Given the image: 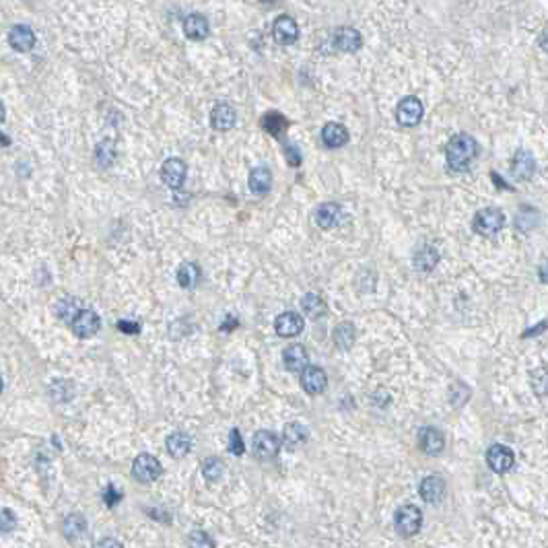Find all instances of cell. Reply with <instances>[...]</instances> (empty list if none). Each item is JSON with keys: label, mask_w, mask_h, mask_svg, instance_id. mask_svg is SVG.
<instances>
[{"label": "cell", "mask_w": 548, "mask_h": 548, "mask_svg": "<svg viewBox=\"0 0 548 548\" xmlns=\"http://www.w3.org/2000/svg\"><path fill=\"white\" fill-rule=\"evenodd\" d=\"M445 157H447V165L454 171H466L472 161L478 157V142L470 135H456L447 144Z\"/></svg>", "instance_id": "obj_1"}, {"label": "cell", "mask_w": 548, "mask_h": 548, "mask_svg": "<svg viewBox=\"0 0 548 548\" xmlns=\"http://www.w3.org/2000/svg\"><path fill=\"white\" fill-rule=\"evenodd\" d=\"M472 227L478 235L493 237L505 227V215L499 208H482L476 213Z\"/></svg>", "instance_id": "obj_2"}, {"label": "cell", "mask_w": 548, "mask_h": 548, "mask_svg": "<svg viewBox=\"0 0 548 548\" xmlns=\"http://www.w3.org/2000/svg\"><path fill=\"white\" fill-rule=\"evenodd\" d=\"M394 523H396V530L400 536L404 538H411L414 534H418L421 525H423V513L418 507L414 505H404L396 511V518H394Z\"/></svg>", "instance_id": "obj_3"}, {"label": "cell", "mask_w": 548, "mask_h": 548, "mask_svg": "<svg viewBox=\"0 0 548 548\" xmlns=\"http://www.w3.org/2000/svg\"><path fill=\"white\" fill-rule=\"evenodd\" d=\"M161 474H163L161 462L151 454H140L132 464V476L137 478L138 482H144V485L155 482Z\"/></svg>", "instance_id": "obj_4"}, {"label": "cell", "mask_w": 548, "mask_h": 548, "mask_svg": "<svg viewBox=\"0 0 548 548\" xmlns=\"http://www.w3.org/2000/svg\"><path fill=\"white\" fill-rule=\"evenodd\" d=\"M423 104L416 97H404L398 106H396V120L400 126L412 128L423 120Z\"/></svg>", "instance_id": "obj_5"}, {"label": "cell", "mask_w": 548, "mask_h": 548, "mask_svg": "<svg viewBox=\"0 0 548 548\" xmlns=\"http://www.w3.org/2000/svg\"><path fill=\"white\" fill-rule=\"evenodd\" d=\"M487 462H489V468L497 472V474H505V472H509L513 464H516V456H513V452L507 447V445H499V443H494L489 447V452H487Z\"/></svg>", "instance_id": "obj_6"}, {"label": "cell", "mask_w": 548, "mask_h": 548, "mask_svg": "<svg viewBox=\"0 0 548 548\" xmlns=\"http://www.w3.org/2000/svg\"><path fill=\"white\" fill-rule=\"evenodd\" d=\"M254 454L258 460H273L280 452V439L273 431H258L254 435Z\"/></svg>", "instance_id": "obj_7"}, {"label": "cell", "mask_w": 548, "mask_h": 548, "mask_svg": "<svg viewBox=\"0 0 548 548\" xmlns=\"http://www.w3.org/2000/svg\"><path fill=\"white\" fill-rule=\"evenodd\" d=\"M186 173H188L186 163H184L182 159H178V157L167 159V161L163 163V167H161V180H163L165 186L171 188V190H178V188L184 186V182H186Z\"/></svg>", "instance_id": "obj_8"}, {"label": "cell", "mask_w": 548, "mask_h": 548, "mask_svg": "<svg viewBox=\"0 0 548 548\" xmlns=\"http://www.w3.org/2000/svg\"><path fill=\"white\" fill-rule=\"evenodd\" d=\"M273 37L280 46H293L299 37V27H297L295 19L280 15L273 23Z\"/></svg>", "instance_id": "obj_9"}, {"label": "cell", "mask_w": 548, "mask_h": 548, "mask_svg": "<svg viewBox=\"0 0 548 548\" xmlns=\"http://www.w3.org/2000/svg\"><path fill=\"white\" fill-rule=\"evenodd\" d=\"M70 326H73V332L79 338H91L93 334H97L99 328H101V320H99V316L93 309H81L77 313V318L70 322Z\"/></svg>", "instance_id": "obj_10"}, {"label": "cell", "mask_w": 548, "mask_h": 548, "mask_svg": "<svg viewBox=\"0 0 548 548\" xmlns=\"http://www.w3.org/2000/svg\"><path fill=\"white\" fill-rule=\"evenodd\" d=\"M418 445L427 456H439L445 447V437L435 427H423L418 431Z\"/></svg>", "instance_id": "obj_11"}, {"label": "cell", "mask_w": 548, "mask_h": 548, "mask_svg": "<svg viewBox=\"0 0 548 548\" xmlns=\"http://www.w3.org/2000/svg\"><path fill=\"white\" fill-rule=\"evenodd\" d=\"M332 44L340 52H356L363 46V37L355 27H338L332 35Z\"/></svg>", "instance_id": "obj_12"}, {"label": "cell", "mask_w": 548, "mask_h": 548, "mask_svg": "<svg viewBox=\"0 0 548 548\" xmlns=\"http://www.w3.org/2000/svg\"><path fill=\"white\" fill-rule=\"evenodd\" d=\"M326 385H328V375H326L324 369H320V367H305L303 369L301 387L307 394H311V396L322 394L326 390Z\"/></svg>", "instance_id": "obj_13"}, {"label": "cell", "mask_w": 548, "mask_h": 548, "mask_svg": "<svg viewBox=\"0 0 548 548\" xmlns=\"http://www.w3.org/2000/svg\"><path fill=\"white\" fill-rule=\"evenodd\" d=\"M274 330H276V334L282 336V338H293V336L301 334L303 318L299 313H291V311L280 313V316L274 320Z\"/></svg>", "instance_id": "obj_14"}, {"label": "cell", "mask_w": 548, "mask_h": 548, "mask_svg": "<svg viewBox=\"0 0 548 548\" xmlns=\"http://www.w3.org/2000/svg\"><path fill=\"white\" fill-rule=\"evenodd\" d=\"M235 122H237V113H235V110H233L229 104L215 106V110L211 113V124H213L215 130L227 132V130H231V128L235 126Z\"/></svg>", "instance_id": "obj_15"}, {"label": "cell", "mask_w": 548, "mask_h": 548, "mask_svg": "<svg viewBox=\"0 0 548 548\" xmlns=\"http://www.w3.org/2000/svg\"><path fill=\"white\" fill-rule=\"evenodd\" d=\"M8 44L17 52H29L35 46V33L27 25H15L8 31Z\"/></svg>", "instance_id": "obj_16"}, {"label": "cell", "mask_w": 548, "mask_h": 548, "mask_svg": "<svg viewBox=\"0 0 548 548\" xmlns=\"http://www.w3.org/2000/svg\"><path fill=\"white\" fill-rule=\"evenodd\" d=\"M165 445H167V452H169L171 458L182 460V458H186L192 452V437L182 433V431H178V433H171L167 437Z\"/></svg>", "instance_id": "obj_17"}, {"label": "cell", "mask_w": 548, "mask_h": 548, "mask_svg": "<svg viewBox=\"0 0 548 548\" xmlns=\"http://www.w3.org/2000/svg\"><path fill=\"white\" fill-rule=\"evenodd\" d=\"M536 171V161H534V155L528 153L525 149H520L513 157V165H511V173L520 180H530Z\"/></svg>", "instance_id": "obj_18"}, {"label": "cell", "mask_w": 548, "mask_h": 548, "mask_svg": "<svg viewBox=\"0 0 548 548\" xmlns=\"http://www.w3.org/2000/svg\"><path fill=\"white\" fill-rule=\"evenodd\" d=\"M418 493L423 497V501L437 503L445 494V482H443L441 476H427V478H423V482L418 487Z\"/></svg>", "instance_id": "obj_19"}, {"label": "cell", "mask_w": 548, "mask_h": 548, "mask_svg": "<svg viewBox=\"0 0 548 548\" xmlns=\"http://www.w3.org/2000/svg\"><path fill=\"white\" fill-rule=\"evenodd\" d=\"M322 140L324 144L330 147V149H338V147H344L349 142V130L338 124V122H328L324 128H322Z\"/></svg>", "instance_id": "obj_20"}, {"label": "cell", "mask_w": 548, "mask_h": 548, "mask_svg": "<svg viewBox=\"0 0 548 548\" xmlns=\"http://www.w3.org/2000/svg\"><path fill=\"white\" fill-rule=\"evenodd\" d=\"M184 33H186V37H190V39H204L206 35H208V21H206V17L204 15H200V13H192V15H188L186 19H184Z\"/></svg>", "instance_id": "obj_21"}, {"label": "cell", "mask_w": 548, "mask_h": 548, "mask_svg": "<svg viewBox=\"0 0 548 548\" xmlns=\"http://www.w3.org/2000/svg\"><path fill=\"white\" fill-rule=\"evenodd\" d=\"M273 186V173L268 167L260 165L256 169H251L249 173V190L254 194H266Z\"/></svg>", "instance_id": "obj_22"}, {"label": "cell", "mask_w": 548, "mask_h": 548, "mask_svg": "<svg viewBox=\"0 0 548 548\" xmlns=\"http://www.w3.org/2000/svg\"><path fill=\"white\" fill-rule=\"evenodd\" d=\"M282 359H285V367L289 371H303L307 367V351L303 349L301 344H291L285 353H282Z\"/></svg>", "instance_id": "obj_23"}, {"label": "cell", "mask_w": 548, "mask_h": 548, "mask_svg": "<svg viewBox=\"0 0 548 548\" xmlns=\"http://www.w3.org/2000/svg\"><path fill=\"white\" fill-rule=\"evenodd\" d=\"M342 217V208L340 204H334V202H326L318 208L316 213V223L322 227V229H332L338 220Z\"/></svg>", "instance_id": "obj_24"}, {"label": "cell", "mask_w": 548, "mask_h": 548, "mask_svg": "<svg viewBox=\"0 0 548 548\" xmlns=\"http://www.w3.org/2000/svg\"><path fill=\"white\" fill-rule=\"evenodd\" d=\"M439 262V251L433 246H423L416 254H414V268L429 273L437 266Z\"/></svg>", "instance_id": "obj_25"}, {"label": "cell", "mask_w": 548, "mask_h": 548, "mask_svg": "<svg viewBox=\"0 0 548 548\" xmlns=\"http://www.w3.org/2000/svg\"><path fill=\"white\" fill-rule=\"evenodd\" d=\"M200 278H202V270L196 262H186L178 270V282L184 289H194L200 282Z\"/></svg>", "instance_id": "obj_26"}, {"label": "cell", "mask_w": 548, "mask_h": 548, "mask_svg": "<svg viewBox=\"0 0 548 548\" xmlns=\"http://www.w3.org/2000/svg\"><path fill=\"white\" fill-rule=\"evenodd\" d=\"M305 439H307V429L303 425H299V423H287L285 425V429H282V443L289 449L299 447Z\"/></svg>", "instance_id": "obj_27"}, {"label": "cell", "mask_w": 548, "mask_h": 548, "mask_svg": "<svg viewBox=\"0 0 548 548\" xmlns=\"http://www.w3.org/2000/svg\"><path fill=\"white\" fill-rule=\"evenodd\" d=\"M355 326L351 324V322H342V324H338L336 330H334V334H332V338H334V344L338 347V349H342V351H349L353 344H355Z\"/></svg>", "instance_id": "obj_28"}, {"label": "cell", "mask_w": 548, "mask_h": 548, "mask_svg": "<svg viewBox=\"0 0 548 548\" xmlns=\"http://www.w3.org/2000/svg\"><path fill=\"white\" fill-rule=\"evenodd\" d=\"M287 126H289V120H287L282 113H278V111H268V113L262 118V128H264L268 135H273V137L276 138L287 130Z\"/></svg>", "instance_id": "obj_29"}, {"label": "cell", "mask_w": 548, "mask_h": 548, "mask_svg": "<svg viewBox=\"0 0 548 548\" xmlns=\"http://www.w3.org/2000/svg\"><path fill=\"white\" fill-rule=\"evenodd\" d=\"M301 307L303 313H305L307 318H311V320H318V318H322V316L326 313V303H324V299H322L320 295H316V293H307L301 299Z\"/></svg>", "instance_id": "obj_30"}, {"label": "cell", "mask_w": 548, "mask_h": 548, "mask_svg": "<svg viewBox=\"0 0 548 548\" xmlns=\"http://www.w3.org/2000/svg\"><path fill=\"white\" fill-rule=\"evenodd\" d=\"M85 530H87V521H85L81 513H70V516L64 520V536H66L68 540L81 538L82 534H85Z\"/></svg>", "instance_id": "obj_31"}, {"label": "cell", "mask_w": 548, "mask_h": 548, "mask_svg": "<svg viewBox=\"0 0 548 548\" xmlns=\"http://www.w3.org/2000/svg\"><path fill=\"white\" fill-rule=\"evenodd\" d=\"M116 159V147L111 140H101L97 147H95V161L101 165V167H110Z\"/></svg>", "instance_id": "obj_32"}, {"label": "cell", "mask_w": 548, "mask_h": 548, "mask_svg": "<svg viewBox=\"0 0 548 548\" xmlns=\"http://www.w3.org/2000/svg\"><path fill=\"white\" fill-rule=\"evenodd\" d=\"M223 474H225V466H223V462H220L219 458H208V460H204V464H202V476H204L206 480L219 482Z\"/></svg>", "instance_id": "obj_33"}, {"label": "cell", "mask_w": 548, "mask_h": 548, "mask_svg": "<svg viewBox=\"0 0 548 548\" xmlns=\"http://www.w3.org/2000/svg\"><path fill=\"white\" fill-rule=\"evenodd\" d=\"M79 311H81V307H79V303L75 301V299H64V301L58 305V316H60L64 322H68V324L77 318Z\"/></svg>", "instance_id": "obj_34"}, {"label": "cell", "mask_w": 548, "mask_h": 548, "mask_svg": "<svg viewBox=\"0 0 548 548\" xmlns=\"http://www.w3.org/2000/svg\"><path fill=\"white\" fill-rule=\"evenodd\" d=\"M188 547L190 548H215V540L202 532V530H194L192 534L188 536Z\"/></svg>", "instance_id": "obj_35"}, {"label": "cell", "mask_w": 548, "mask_h": 548, "mask_svg": "<svg viewBox=\"0 0 548 548\" xmlns=\"http://www.w3.org/2000/svg\"><path fill=\"white\" fill-rule=\"evenodd\" d=\"M229 452H231L233 456H242V454L246 452L244 439H242V433H239L237 429H231V433H229Z\"/></svg>", "instance_id": "obj_36"}, {"label": "cell", "mask_w": 548, "mask_h": 548, "mask_svg": "<svg viewBox=\"0 0 548 548\" xmlns=\"http://www.w3.org/2000/svg\"><path fill=\"white\" fill-rule=\"evenodd\" d=\"M15 525H17V516L11 509H2L0 511V532L8 534L15 530Z\"/></svg>", "instance_id": "obj_37"}, {"label": "cell", "mask_w": 548, "mask_h": 548, "mask_svg": "<svg viewBox=\"0 0 548 548\" xmlns=\"http://www.w3.org/2000/svg\"><path fill=\"white\" fill-rule=\"evenodd\" d=\"M285 157H287V161H289L291 167H299L301 165V153H299V149L295 144H287L285 147Z\"/></svg>", "instance_id": "obj_38"}, {"label": "cell", "mask_w": 548, "mask_h": 548, "mask_svg": "<svg viewBox=\"0 0 548 548\" xmlns=\"http://www.w3.org/2000/svg\"><path fill=\"white\" fill-rule=\"evenodd\" d=\"M118 330L124 332V334H138V332H140V324H138V322L122 320V322H118Z\"/></svg>", "instance_id": "obj_39"}, {"label": "cell", "mask_w": 548, "mask_h": 548, "mask_svg": "<svg viewBox=\"0 0 548 548\" xmlns=\"http://www.w3.org/2000/svg\"><path fill=\"white\" fill-rule=\"evenodd\" d=\"M120 499H122V493H118V491H116V489H113V487L110 485V487H108V491H106V494H104V501H106V505H108V507H113V505H116Z\"/></svg>", "instance_id": "obj_40"}, {"label": "cell", "mask_w": 548, "mask_h": 548, "mask_svg": "<svg viewBox=\"0 0 548 548\" xmlns=\"http://www.w3.org/2000/svg\"><path fill=\"white\" fill-rule=\"evenodd\" d=\"M97 548H124V547H122V542H118L116 538H104V540H99Z\"/></svg>", "instance_id": "obj_41"}, {"label": "cell", "mask_w": 548, "mask_h": 548, "mask_svg": "<svg viewBox=\"0 0 548 548\" xmlns=\"http://www.w3.org/2000/svg\"><path fill=\"white\" fill-rule=\"evenodd\" d=\"M231 326H235V328H237V320H233L231 316H227V322H225V324H220V330L229 332V330H233Z\"/></svg>", "instance_id": "obj_42"}, {"label": "cell", "mask_w": 548, "mask_h": 548, "mask_svg": "<svg viewBox=\"0 0 548 548\" xmlns=\"http://www.w3.org/2000/svg\"><path fill=\"white\" fill-rule=\"evenodd\" d=\"M4 122V106L0 104V124Z\"/></svg>", "instance_id": "obj_43"}, {"label": "cell", "mask_w": 548, "mask_h": 548, "mask_svg": "<svg viewBox=\"0 0 548 548\" xmlns=\"http://www.w3.org/2000/svg\"><path fill=\"white\" fill-rule=\"evenodd\" d=\"M0 392H2V380H0Z\"/></svg>", "instance_id": "obj_44"}]
</instances>
